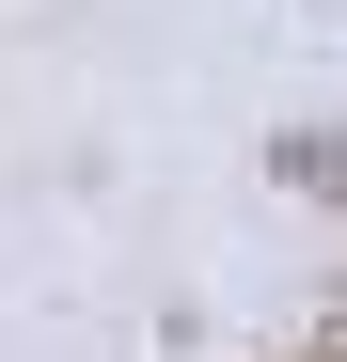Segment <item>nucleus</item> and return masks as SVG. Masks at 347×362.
Segmentation results:
<instances>
[{"label": "nucleus", "instance_id": "obj_1", "mask_svg": "<svg viewBox=\"0 0 347 362\" xmlns=\"http://www.w3.org/2000/svg\"><path fill=\"white\" fill-rule=\"evenodd\" d=\"M300 173H316V189H331V205H347V142H300Z\"/></svg>", "mask_w": 347, "mask_h": 362}, {"label": "nucleus", "instance_id": "obj_2", "mask_svg": "<svg viewBox=\"0 0 347 362\" xmlns=\"http://www.w3.org/2000/svg\"><path fill=\"white\" fill-rule=\"evenodd\" d=\"M316 362H331V346H316Z\"/></svg>", "mask_w": 347, "mask_h": 362}]
</instances>
